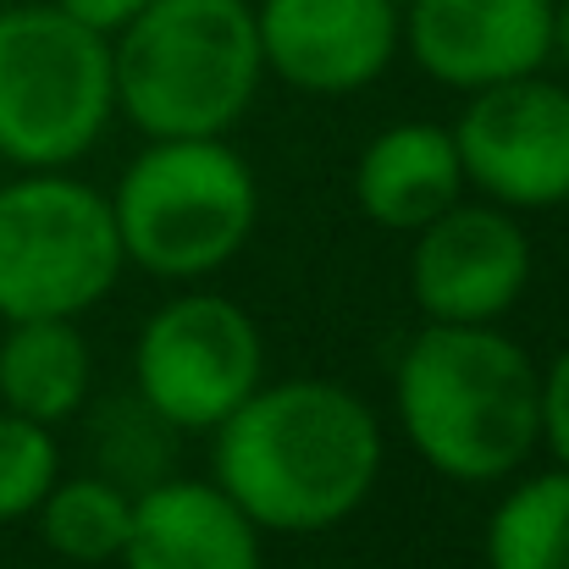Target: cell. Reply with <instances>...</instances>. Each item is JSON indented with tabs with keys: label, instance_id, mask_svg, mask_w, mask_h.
I'll list each match as a JSON object with an SVG mask.
<instances>
[{
	"label": "cell",
	"instance_id": "cell-1",
	"mask_svg": "<svg viewBox=\"0 0 569 569\" xmlns=\"http://www.w3.org/2000/svg\"><path fill=\"white\" fill-rule=\"evenodd\" d=\"M210 481L277 537H321L381 481L377 409L327 377L260 381L210 431Z\"/></svg>",
	"mask_w": 569,
	"mask_h": 569
},
{
	"label": "cell",
	"instance_id": "cell-2",
	"mask_svg": "<svg viewBox=\"0 0 569 569\" xmlns=\"http://www.w3.org/2000/svg\"><path fill=\"white\" fill-rule=\"evenodd\" d=\"M392 415L426 470L459 487H492L542 448V366L498 321H426L398 355Z\"/></svg>",
	"mask_w": 569,
	"mask_h": 569
},
{
	"label": "cell",
	"instance_id": "cell-3",
	"mask_svg": "<svg viewBox=\"0 0 569 569\" xmlns=\"http://www.w3.org/2000/svg\"><path fill=\"white\" fill-rule=\"evenodd\" d=\"M117 111L144 139H227L260 83L249 0H150L111 39Z\"/></svg>",
	"mask_w": 569,
	"mask_h": 569
},
{
	"label": "cell",
	"instance_id": "cell-4",
	"mask_svg": "<svg viewBox=\"0 0 569 569\" xmlns=\"http://www.w3.org/2000/svg\"><path fill=\"white\" fill-rule=\"evenodd\" d=\"M111 216L128 266L204 282L254 238L260 183L232 139H150L111 193Z\"/></svg>",
	"mask_w": 569,
	"mask_h": 569
},
{
	"label": "cell",
	"instance_id": "cell-5",
	"mask_svg": "<svg viewBox=\"0 0 569 569\" xmlns=\"http://www.w3.org/2000/svg\"><path fill=\"white\" fill-rule=\"evenodd\" d=\"M117 117L111 39L56 0L0 6V161L17 172L83 161Z\"/></svg>",
	"mask_w": 569,
	"mask_h": 569
},
{
	"label": "cell",
	"instance_id": "cell-6",
	"mask_svg": "<svg viewBox=\"0 0 569 569\" xmlns=\"http://www.w3.org/2000/svg\"><path fill=\"white\" fill-rule=\"evenodd\" d=\"M122 266L111 193L72 178V167L0 183V321H78L117 288Z\"/></svg>",
	"mask_w": 569,
	"mask_h": 569
},
{
	"label": "cell",
	"instance_id": "cell-7",
	"mask_svg": "<svg viewBox=\"0 0 569 569\" xmlns=\"http://www.w3.org/2000/svg\"><path fill=\"white\" fill-rule=\"evenodd\" d=\"M266 381V338L227 293H178L139 327L133 392L183 437L216 431Z\"/></svg>",
	"mask_w": 569,
	"mask_h": 569
},
{
	"label": "cell",
	"instance_id": "cell-8",
	"mask_svg": "<svg viewBox=\"0 0 569 569\" xmlns=\"http://www.w3.org/2000/svg\"><path fill=\"white\" fill-rule=\"evenodd\" d=\"M465 183L503 210L569 204V83L531 72L465 94L453 122Z\"/></svg>",
	"mask_w": 569,
	"mask_h": 569
},
{
	"label": "cell",
	"instance_id": "cell-9",
	"mask_svg": "<svg viewBox=\"0 0 569 569\" xmlns=\"http://www.w3.org/2000/svg\"><path fill=\"white\" fill-rule=\"evenodd\" d=\"M409 238V299L426 321L492 327L531 288V238L492 199H459Z\"/></svg>",
	"mask_w": 569,
	"mask_h": 569
},
{
	"label": "cell",
	"instance_id": "cell-10",
	"mask_svg": "<svg viewBox=\"0 0 569 569\" xmlns=\"http://www.w3.org/2000/svg\"><path fill=\"white\" fill-rule=\"evenodd\" d=\"M254 33L266 78L343 100L387 78L403 50L398 0H254Z\"/></svg>",
	"mask_w": 569,
	"mask_h": 569
},
{
	"label": "cell",
	"instance_id": "cell-11",
	"mask_svg": "<svg viewBox=\"0 0 569 569\" xmlns=\"http://www.w3.org/2000/svg\"><path fill=\"white\" fill-rule=\"evenodd\" d=\"M403 50L415 67L459 94L548 72L553 0H409Z\"/></svg>",
	"mask_w": 569,
	"mask_h": 569
},
{
	"label": "cell",
	"instance_id": "cell-12",
	"mask_svg": "<svg viewBox=\"0 0 569 569\" xmlns=\"http://www.w3.org/2000/svg\"><path fill=\"white\" fill-rule=\"evenodd\" d=\"M260 526L204 476H161L133 492L122 569H266Z\"/></svg>",
	"mask_w": 569,
	"mask_h": 569
},
{
	"label": "cell",
	"instance_id": "cell-13",
	"mask_svg": "<svg viewBox=\"0 0 569 569\" xmlns=\"http://www.w3.org/2000/svg\"><path fill=\"white\" fill-rule=\"evenodd\" d=\"M465 167L453 128L437 122H392L355 161V204L387 232H415L448 204L465 199Z\"/></svg>",
	"mask_w": 569,
	"mask_h": 569
},
{
	"label": "cell",
	"instance_id": "cell-14",
	"mask_svg": "<svg viewBox=\"0 0 569 569\" xmlns=\"http://www.w3.org/2000/svg\"><path fill=\"white\" fill-rule=\"evenodd\" d=\"M94 392V355L78 321H6L0 338V409H17L39 426H61L83 415Z\"/></svg>",
	"mask_w": 569,
	"mask_h": 569
},
{
	"label": "cell",
	"instance_id": "cell-15",
	"mask_svg": "<svg viewBox=\"0 0 569 569\" xmlns=\"http://www.w3.org/2000/svg\"><path fill=\"white\" fill-rule=\"evenodd\" d=\"M128 520H133V492L117 487L100 470L56 476V487L33 509L39 542L67 569L117 565L122 559V542H128Z\"/></svg>",
	"mask_w": 569,
	"mask_h": 569
},
{
	"label": "cell",
	"instance_id": "cell-16",
	"mask_svg": "<svg viewBox=\"0 0 569 569\" xmlns=\"http://www.w3.org/2000/svg\"><path fill=\"white\" fill-rule=\"evenodd\" d=\"M487 569H569V470H537L515 481L487 515Z\"/></svg>",
	"mask_w": 569,
	"mask_h": 569
},
{
	"label": "cell",
	"instance_id": "cell-17",
	"mask_svg": "<svg viewBox=\"0 0 569 569\" xmlns=\"http://www.w3.org/2000/svg\"><path fill=\"white\" fill-rule=\"evenodd\" d=\"M178 426H167L139 392L128 398H111L94 409V426H89V448H94V470L111 476L117 487L128 492H144L150 481L172 476L178 465Z\"/></svg>",
	"mask_w": 569,
	"mask_h": 569
},
{
	"label": "cell",
	"instance_id": "cell-18",
	"mask_svg": "<svg viewBox=\"0 0 569 569\" xmlns=\"http://www.w3.org/2000/svg\"><path fill=\"white\" fill-rule=\"evenodd\" d=\"M61 476L56 426H39L17 409H0V526L33 520L44 492Z\"/></svg>",
	"mask_w": 569,
	"mask_h": 569
},
{
	"label": "cell",
	"instance_id": "cell-19",
	"mask_svg": "<svg viewBox=\"0 0 569 569\" xmlns=\"http://www.w3.org/2000/svg\"><path fill=\"white\" fill-rule=\"evenodd\" d=\"M542 448L553 453V465L569 470V343L542 371Z\"/></svg>",
	"mask_w": 569,
	"mask_h": 569
},
{
	"label": "cell",
	"instance_id": "cell-20",
	"mask_svg": "<svg viewBox=\"0 0 569 569\" xmlns=\"http://www.w3.org/2000/svg\"><path fill=\"white\" fill-rule=\"evenodd\" d=\"M72 22H83V28H94L100 39H117L150 0H56Z\"/></svg>",
	"mask_w": 569,
	"mask_h": 569
},
{
	"label": "cell",
	"instance_id": "cell-21",
	"mask_svg": "<svg viewBox=\"0 0 569 569\" xmlns=\"http://www.w3.org/2000/svg\"><path fill=\"white\" fill-rule=\"evenodd\" d=\"M553 61L569 72V0H553Z\"/></svg>",
	"mask_w": 569,
	"mask_h": 569
}]
</instances>
